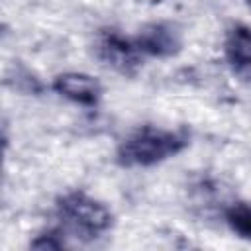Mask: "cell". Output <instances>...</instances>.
<instances>
[{"label":"cell","mask_w":251,"mask_h":251,"mask_svg":"<svg viewBox=\"0 0 251 251\" xmlns=\"http://www.w3.org/2000/svg\"><path fill=\"white\" fill-rule=\"evenodd\" d=\"M188 147V133L184 129H165L157 126H141L131 131L116 151L118 165L153 167L163 163Z\"/></svg>","instance_id":"1"},{"label":"cell","mask_w":251,"mask_h":251,"mask_svg":"<svg viewBox=\"0 0 251 251\" xmlns=\"http://www.w3.org/2000/svg\"><path fill=\"white\" fill-rule=\"evenodd\" d=\"M55 208L61 231L82 241H92L114 226L110 208L82 190H71L59 196Z\"/></svg>","instance_id":"2"},{"label":"cell","mask_w":251,"mask_h":251,"mask_svg":"<svg viewBox=\"0 0 251 251\" xmlns=\"http://www.w3.org/2000/svg\"><path fill=\"white\" fill-rule=\"evenodd\" d=\"M96 55L106 67L120 73L122 76H135L143 65V53L135 41L124 37L116 29L100 31L96 39Z\"/></svg>","instance_id":"3"},{"label":"cell","mask_w":251,"mask_h":251,"mask_svg":"<svg viewBox=\"0 0 251 251\" xmlns=\"http://www.w3.org/2000/svg\"><path fill=\"white\" fill-rule=\"evenodd\" d=\"M133 41L143 55L165 59L182 49V31L171 22H151L139 29Z\"/></svg>","instance_id":"4"},{"label":"cell","mask_w":251,"mask_h":251,"mask_svg":"<svg viewBox=\"0 0 251 251\" xmlns=\"http://www.w3.org/2000/svg\"><path fill=\"white\" fill-rule=\"evenodd\" d=\"M51 86L59 96L86 108L96 106L102 98V84L98 82V78L86 73H61L53 78Z\"/></svg>","instance_id":"5"},{"label":"cell","mask_w":251,"mask_h":251,"mask_svg":"<svg viewBox=\"0 0 251 251\" xmlns=\"http://www.w3.org/2000/svg\"><path fill=\"white\" fill-rule=\"evenodd\" d=\"M224 55L233 75L251 82V27L237 24L227 29L224 39Z\"/></svg>","instance_id":"6"},{"label":"cell","mask_w":251,"mask_h":251,"mask_svg":"<svg viewBox=\"0 0 251 251\" xmlns=\"http://www.w3.org/2000/svg\"><path fill=\"white\" fill-rule=\"evenodd\" d=\"M226 222L235 235L251 241V204L249 202H237L229 206L226 210Z\"/></svg>","instance_id":"7"},{"label":"cell","mask_w":251,"mask_h":251,"mask_svg":"<svg viewBox=\"0 0 251 251\" xmlns=\"http://www.w3.org/2000/svg\"><path fill=\"white\" fill-rule=\"evenodd\" d=\"M31 247L33 249H61V247H65V233L61 231V227L49 229L47 233L37 235L31 241Z\"/></svg>","instance_id":"8"},{"label":"cell","mask_w":251,"mask_h":251,"mask_svg":"<svg viewBox=\"0 0 251 251\" xmlns=\"http://www.w3.org/2000/svg\"><path fill=\"white\" fill-rule=\"evenodd\" d=\"M245 2H247V6H249V8H251V0H245Z\"/></svg>","instance_id":"9"}]
</instances>
